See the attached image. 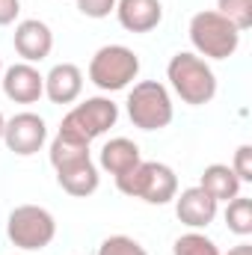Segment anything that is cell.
Wrapping results in <instances>:
<instances>
[{
	"label": "cell",
	"instance_id": "1",
	"mask_svg": "<svg viewBox=\"0 0 252 255\" xmlns=\"http://www.w3.org/2000/svg\"><path fill=\"white\" fill-rule=\"evenodd\" d=\"M48 154H51V166L57 169V184L68 196L86 199V196H92L98 190L101 175H98V166L89 154V142L57 130V136L51 139Z\"/></svg>",
	"mask_w": 252,
	"mask_h": 255
},
{
	"label": "cell",
	"instance_id": "2",
	"mask_svg": "<svg viewBox=\"0 0 252 255\" xmlns=\"http://www.w3.org/2000/svg\"><path fill=\"white\" fill-rule=\"evenodd\" d=\"M166 80H169L172 92L190 107L211 104L214 95H217V74H214V68L199 54H190V51H178L169 60Z\"/></svg>",
	"mask_w": 252,
	"mask_h": 255
},
{
	"label": "cell",
	"instance_id": "3",
	"mask_svg": "<svg viewBox=\"0 0 252 255\" xmlns=\"http://www.w3.org/2000/svg\"><path fill=\"white\" fill-rule=\"evenodd\" d=\"M190 42L199 57L205 60H229L241 48V30L223 18L217 9H202L190 18Z\"/></svg>",
	"mask_w": 252,
	"mask_h": 255
},
{
	"label": "cell",
	"instance_id": "4",
	"mask_svg": "<svg viewBox=\"0 0 252 255\" xmlns=\"http://www.w3.org/2000/svg\"><path fill=\"white\" fill-rule=\"evenodd\" d=\"M116 187L130 199H142L148 205H166L178 193V175L172 172V166L160 160H139L130 172L116 178Z\"/></svg>",
	"mask_w": 252,
	"mask_h": 255
},
{
	"label": "cell",
	"instance_id": "5",
	"mask_svg": "<svg viewBox=\"0 0 252 255\" xmlns=\"http://www.w3.org/2000/svg\"><path fill=\"white\" fill-rule=\"evenodd\" d=\"M6 238L21 253H39L54 244L57 238V220L42 205H18L9 211L6 220Z\"/></svg>",
	"mask_w": 252,
	"mask_h": 255
},
{
	"label": "cell",
	"instance_id": "6",
	"mask_svg": "<svg viewBox=\"0 0 252 255\" xmlns=\"http://www.w3.org/2000/svg\"><path fill=\"white\" fill-rule=\"evenodd\" d=\"M125 104H127V119L139 130H163L172 122V116H175L172 95L157 80H139V83H133V89L127 92Z\"/></svg>",
	"mask_w": 252,
	"mask_h": 255
},
{
	"label": "cell",
	"instance_id": "7",
	"mask_svg": "<svg viewBox=\"0 0 252 255\" xmlns=\"http://www.w3.org/2000/svg\"><path fill=\"white\" fill-rule=\"evenodd\" d=\"M119 122V104L113 98H104V95H95V98H86L80 104H74L60 122V130L68 136H77L83 142H92L98 139L101 133H107L110 128Z\"/></svg>",
	"mask_w": 252,
	"mask_h": 255
},
{
	"label": "cell",
	"instance_id": "8",
	"mask_svg": "<svg viewBox=\"0 0 252 255\" xmlns=\"http://www.w3.org/2000/svg\"><path fill=\"white\" fill-rule=\"evenodd\" d=\"M139 74V57L125 45H104L89 60V80L101 92H119Z\"/></svg>",
	"mask_w": 252,
	"mask_h": 255
},
{
	"label": "cell",
	"instance_id": "9",
	"mask_svg": "<svg viewBox=\"0 0 252 255\" xmlns=\"http://www.w3.org/2000/svg\"><path fill=\"white\" fill-rule=\"evenodd\" d=\"M3 142L12 154L18 157H30L36 151H42V145L48 142V125L39 113H15L12 119H6L3 125Z\"/></svg>",
	"mask_w": 252,
	"mask_h": 255
},
{
	"label": "cell",
	"instance_id": "10",
	"mask_svg": "<svg viewBox=\"0 0 252 255\" xmlns=\"http://www.w3.org/2000/svg\"><path fill=\"white\" fill-rule=\"evenodd\" d=\"M12 45H15V54L24 60V63H42L51 57L54 51V33L45 21L39 18H24L18 21L15 27V36H12Z\"/></svg>",
	"mask_w": 252,
	"mask_h": 255
},
{
	"label": "cell",
	"instance_id": "11",
	"mask_svg": "<svg viewBox=\"0 0 252 255\" xmlns=\"http://www.w3.org/2000/svg\"><path fill=\"white\" fill-rule=\"evenodd\" d=\"M3 95L15 104H36L45 95V74L33 63H15L3 71Z\"/></svg>",
	"mask_w": 252,
	"mask_h": 255
},
{
	"label": "cell",
	"instance_id": "12",
	"mask_svg": "<svg viewBox=\"0 0 252 255\" xmlns=\"http://www.w3.org/2000/svg\"><path fill=\"white\" fill-rule=\"evenodd\" d=\"M217 211H220V202L211 199L199 184L175 193V217H178L187 229H193V232L208 229V226L217 220Z\"/></svg>",
	"mask_w": 252,
	"mask_h": 255
},
{
	"label": "cell",
	"instance_id": "13",
	"mask_svg": "<svg viewBox=\"0 0 252 255\" xmlns=\"http://www.w3.org/2000/svg\"><path fill=\"white\" fill-rule=\"evenodd\" d=\"M116 18L127 33H151L163 21L160 0H116Z\"/></svg>",
	"mask_w": 252,
	"mask_h": 255
},
{
	"label": "cell",
	"instance_id": "14",
	"mask_svg": "<svg viewBox=\"0 0 252 255\" xmlns=\"http://www.w3.org/2000/svg\"><path fill=\"white\" fill-rule=\"evenodd\" d=\"M83 92V71L74 63H57L45 74V95L51 104H74Z\"/></svg>",
	"mask_w": 252,
	"mask_h": 255
},
{
	"label": "cell",
	"instance_id": "15",
	"mask_svg": "<svg viewBox=\"0 0 252 255\" xmlns=\"http://www.w3.org/2000/svg\"><path fill=\"white\" fill-rule=\"evenodd\" d=\"M139 160H142L139 145H136L133 139H127V136H116V139L104 142V148H101V154H98L101 169H104V172H110L113 178H119V175L130 172Z\"/></svg>",
	"mask_w": 252,
	"mask_h": 255
},
{
	"label": "cell",
	"instance_id": "16",
	"mask_svg": "<svg viewBox=\"0 0 252 255\" xmlns=\"http://www.w3.org/2000/svg\"><path fill=\"white\" fill-rule=\"evenodd\" d=\"M241 184L244 181L235 175L229 163H211L202 169V178H199V187L217 202H232L235 196H241Z\"/></svg>",
	"mask_w": 252,
	"mask_h": 255
},
{
	"label": "cell",
	"instance_id": "17",
	"mask_svg": "<svg viewBox=\"0 0 252 255\" xmlns=\"http://www.w3.org/2000/svg\"><path fill=\"white\" fill-rule=\"evenodd\" d=\"M226 226H229L232 235L250 238L252 235V199L235 196V199L226 205Z\"/></svg>",
	"mask_w": 252,
	"mask_h": 255
},
{
	"label": "cell",
	"instance_id": "18",
	"mask_svg": "<svg viewBox=\"0 0 252 255\" xmlns=\"http://www.w3.org/2000/svg\"><path fill=\"white\" fill-rule=\"evenodd\" d=\"M172 255H223V253H220V247H217L208 235L190 229L187 235H181V238L172 244Z\"/></svg>",
	"mask_w": 252,
	"mask_h": 255
},
{
	"label": "cell",
	"instance_id": "19",
	"mask_svg": "<svg viewBox=\"0 0 252 255\" xmlns=\"http://www.w3.org/2000/svg\"><path fill=\"white\" fill-rule=\"evenodd\" d=\"M217 12L229 18L241 33L252 27V0H217Z\"/></svg>",
	"mask_w": 252,
	"mask_h": 255
},
{
	"label": "cell",
	"instance_id": "20",
	"mask_svg": "<svg viewBox=\"0 0 252 255\" xmlns=\"http://www.w3.org/2000/svg\"><path fill=\"white\" fill-rule=\"evenodd\" d=\"M98 255H148V253L139 241H133L127 235H110V238L101 241Z\"/></svg>",
	"mask_w": 252,
	"mask_h": 255
},
{
	"label": "cell",
	"instance_id": "21",
	"mask_svg": "<svg viewBox=\"0 0 252 255\" xmlns=\"http://www.w3.org/2000/svg\"><path fill=\"white\" fill-rule=\"evenodd\" d=\"M232 169H235V175H238L241 181H252V145L250 142L238 145L235 160H232Z\"/></svg>",
	"mask_w": 252,
	"mask_h": 255
},
{
	"label": "cell",
	"instance_id": "22",
	"mask_svg": "<svg viewBox=\"0 0 252 255\" xmlns=\"http://www.w3.org/2000/svg\"><path fill=\"white\" fill-rule=\"evenodd\" d=\"M77 12L86 18H107L110 12H116V0H74Z\"/></svg>",
	"mask_w": 252,
	"mask_h": 255
},
{
	"label": "cell",
	"instance_id": "23",
	"mask_svg": "<svg viewBox=\"0 0 252 255\" xmlns=\"http://www.w3.org/2000/svg\"><path fill=\"white\" fill-rule=\"evenodd\" d=\"M18 12H21V3L18 0H0V27L12 24L18 18Z\"/></svg>",
	"mask_w": 252,
	"mask_h": 255
},
{
	"label": "cell",
	"instance_id": "24",
	"mask_svg": "<svg viewBox=\"0 0 252 255\" xmlns=\"http://www.w3.org/2000/svg\"><path fill=\"white\" fill-rule=\"evenodd\" d=\"M226 255H252V244H247V241H244V244L232 247V250H229Z\"/></svg>",
	"mask_w": 252,
	"mask_h": 255
},
{
	"label": "cell",
	"instance_id": "25",
	"mask_svg": "<svg viewBox=\"0 0 252 255\" xmlns=\"http://www.w3.org/2000/svg\"><path fill=\"white\" fill-rule=\"evenodd\" d=\"M3 125H6V119H3V113H0V142H3Z\"/></svg>",
	"mask_w": 252,
	"mask_h": 255
},
{
	"label": "cell",
	"instance_id": "26",
	"mask_svg": "<svg viewBox=\"0 0 252 255\" xmlns=\"http://www.w3.org/2000/svg\"><path fill=\"white\" fill-rule=\"evenodd\" d=\"M18 255H36V253H18Z\"/></svg>",
	"mask_w": 252,
	"mask_h": 255
},
{
	"label": "cell",
	"instance_id": "27",
	"mask_svg": "<svg viewBox=\"0 0 252 255\" xmlns=\"http://www.w3.org/2000/svg\"><path fill=\"white\" fill-rule=\"evenodd\" d=\"M0 71H3V60H0Z\"/></svg>",
	"mask_w": 252,
	"mask_h": 255
}]
</instances>
